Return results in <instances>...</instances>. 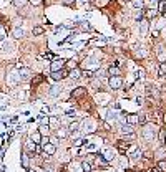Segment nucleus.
Wrapping results in <instances>:
<instances>
[{
    "instance_id": "obj_27",
    "label": "nucleus",
    "mask_w": 166,
    "mask_h": 172,
    "mask_svg": "<svg viewBox=\"0 0 166 172\" xmlns=\"http://www.w3.org/2000/svg\"><path fill=\"white\" fill-rule=\"evenodd\" d=\"M160 142H161V146L165 144V131H163V129L160 131Z\"/></svg>"
},
{
    "instance_id": "obj_13",
    "label": "nucleus",
    "mask_w": 166,
    "mask_h": 172,
    "mask_svg": "<svg viewBox=\"0 0 166 172\" xmlns=\"http://www.w3.org/2000/svg\"><path fill=\"white\" fill-rule=\"evenodd\" d=\"M161 15H166V0H160V8H158Z\"/></svg>"
},
{
    "instance_id": "obj_11",
    "label": "nucleus",
    "mask_w": 166,
    "mask_h": 172,
    "mask_svg": "<svg viewBox=\"0 0 166 172\" xmlns=\"http://www.w3.org/2000/svg\"><path fill=\"white\" fill-rule=\"evenodd\" d=\"M155 15H156V10H153V8H146V10H145V17L148 18V20L155 18Z\"/></svg>"
},
{
    "instance_id": "obj_29",
    "label": "nucleus",
    "mask_w": 166,
    "mask_h": 172,
    "mask_svg": "<svg viewBox=\"0 0 166 172\" xmlns=\"http://www.w3.org/2000/svg\"><path fill=\"white\" fill-rule=\"evenodd\" d=\"M67 66H68V68H73V70H75V68H77V61H68Z\"/></svg>"
},
{
    "instance_id": "obj_36",
    "label": "nucleus",
    "mask_w": 166,
    "mask_h": 172,
    "mask_svg": "<svg viewBox=\"0 0 166 172\" xmlns=\"http://www.w3.org/2000/svg\"><path fill=\"white\" fill-rule=\"evenodd\" d=\"M28 172H33V171H30V169H28Z\"/></svg>"
},
{
    "instance_id": "obj_35",
    "label": "nucleus",
    "mask_w": 166,
    "mask_h": 172,
    "mask_svg": "<svg viewBox=\"0 0 166 172\" xmlns=\"http://www.w3.org/2000/svg\"><path fill=\"white\" fill-rule=\"evenodd\" d=\"M148 172H160V171H158L156 167H151V169H150V171H148Z\"/></svg>"
},
{
    "instance_id": "obj_15",
    "label": "nucleus",
    "mask_w": 166,
    "mask_h": 172,
    "mask_svg": "<svg viewBox=\"0 0 166 172\" xmlns=\"http://www.w3.org/2000/svg\"><path fill=\"white\" fill-rule=\"evenodd\" d=\"M30 141H32V142H35V144H38V142L42 141V134L37 131L35 134H32V139H30Z\"/></svg>"
},
{
    "instance_id": "obj_3",
    "label": "nucleus",
    "mask_w": 166,
    "mask_h": 172,
    "mask_svg": "<svg viewBox=\"0 0 166 172\" xmlns=\"http://www.w3.org/2000/svg\"><path fill=\"white\" fill-rule=\"evenodd\" d=\"M116 147H118V151L121 152V154H126V149L130 147V142L126 141V139H121V141L116 142Z\"/></svg>"
},
{
    "instance_id": "obj_19",
    "label": "nucleus",
    "mask_w": 166,
    "mask_h": 172,
    "mask_svg": "<svg viewBox=\"0 0 166 172\" xmlns=\"http://www.w3.org/2000/svg\"><path fill=\"white\" fill-rule=\"evenodd\" d=\"M68 76H70V78H75V80H77V78H80V70H77V68H75V70L73 71H70V73H68Z\"/></svg>"
},
{
    "instance_id": "obj_18",
    "label": "nucleus",
    "mask_w": 166,
    "mask_h": 172,
    "mask_svg": "<svg viewBox=\"0 0 166 172\" xmlns=\"http://www.w3.org/2000/svg\"><path fill=\"white\" fill-rule=\"evenodd\" d=\"M160 172H166V161H160L158 162V167H156Z\"/></svg>"
},
{
    "instance_id": "obj_31",
    "label": "nucleus",
    "mask_w": 166,
    "mask_h": 172,
    "mask_svg": "<svg viewBox=\"0 0 166 172\" xmlns=\"http://www.w3.org/2000/svg\"><path fill=\"white\" fill-rule=\"evenodd\" d=\"M67 134H68V131H65V129H63V131H58V136L60 137H65Z\"/></svg>"
},
{
    "instance_id": "obj_16",
    "label": "nucleus",
    "mask_w": 166,
    "mask_h": 172,
    "mask_svg": "<svg viewBox=\"0 0 166 172\" xmlns=\"http://www.w3.org/2000/svg\"><path fill=\"white\" fill-rule=\"evenodd\" d=\"M22 164H23V167H25V169H28V156H27L25 151L22 152Z\"/></svg>"
},
{
    "instance_id": "obj_6",
    "label": "nucleus",
    "mask_w": 166,
    "mask_h": 172,
    "mask_svg": "<svg viewBox=\"0 0 166 172\" xmlns=\"http://www.w3.org/2000/svg\"><path fill=\"white\" fill-rule=\"evenodd\" d=\"M63 65H65V61H63V60H53L52 68H50V70H52V71H58V70H62V68H63Z\"/></svg>"
},
{
    "instance_id": "obj_12",
    "label": "nucleus",
    "mask_w": 166,
    "mask_h": 172,
    "mask_svg": "<svg viewBox=\"0 0 166 172\" xmlns=\"http://www.w3.org/2000/svg\"><path fill=\"white\" fill-rule=\"evenodd\" d=\"M133 5H135L136 10H143L145 8V2L143 0H133Z\"/></svg>"
},
{
    "instance_id": "obj_21",
    "label": "nucleus",
    "mask_w": 166,
    "mask_h": 172,
    "mask_svg": "<svg viewBox=\"0 0 166 172\" xmlns=\"http://www.w3.org/2000/svg\"><path fill=\"white\" fill-rule=\"evenodd\" d=\"M13 36H15V38H22V36H23V30H22V28H15V30H13Z\"/></svg>"
},
{
    "instance_id": "obj_10",
    "label": "nucleus",
    "mask_w": 166,
    "mask_h": 172,
    "mask_svg": "<svg viewBox=\"0 0 166 172\" xmlns=\"http://www.w3.org/2000/svg\"><path fill=\"white\" fill-rule=\"evenodd\" d=\"M108 75L110 76H120V68L118 66H110L108 68Z\"/></svg>"
},
{
    "instance_id": "obj_20",
    "label": "nucleus",
    "mask_w": 166,
    "mask_h": 172,
    "mask_svg": "<svg viewBox=\"0 0 166 172\" xmlns=\"http://www.w3.org/2000/svg\"><path fill=\"white\" fill-rule=\"evenodd\" d=\"M126 119H128V122H130V124H136V122H138V116H136V114H130Z\"/></svg>"
},
{
    "instance_id": "obj_34",
    "label": "nucleus",
    "mask_w": 166,
    "mask_h": 172,
    "mask_svg": "<svg viewBox=\"0 0 166 172\" xmlns=\"http://www.w3.org/2000/svg\"><path fill=\"white\" fill-rule=\"evenodd\" d=\"M30 3H33V5H37V3H40V0H28Z\"/></svg>"
},
{
    "instance_id": "obj_30",
    "label": "nucleus",
    "mask_w": 166,
    "mask_h": 172,
    "mask_svg": "<svg viewBox=\"0 0 166 172\" xmlns=\"http://www.w3.org/2000/svg\"><path fill=\"white\" fill-rule=\"evenodd\" d=\"M77 129H78V124H77V122H73V124H70V131H77Z\"/></svg>"
},
{
    "instance_id": "obj_23",
    "label": "nucleus",
    "mask_w": 166,
    "mask_h": 172,
    "mask_svg": "<svg viewBox=\"0 0 166 172\" xmlns=\"http://www.w3.org/2000/svg\"><path fill=\"white\" fill-rule=\"evenodd\" d=\"M38 132H40V134H43V136H45V134H48V126H45V124H43V126H40Z\"/></svg>"
},
{
    "instance_id": "obj_17",
    "label": "nucleus",
    "mask_w": 166,
    "mask_h": 172,
    "mask_svg": "<svg viewBox=\"0 0 166 172\" xmlns=\"http://www.w3.org/2000/svg\"><path fill=\"white\" fill-rule=\"evenodd\" d=\"M121 132H123V134H131L133 129H131L130 124H124V126H121Z\"/></svg>"
},
{
    "instance_id": "obj_33",
    "label": "nucleus",
    "mask_w": 166,
    "mask_h": 172,
    "mask_svg": "<svg viewBox=\"0 0 166 172\" xmlns=\"http://www.w3.org/2000/svg\"><path fill=\"white\" fill-rule=\"evenodd\" d=\"M58 91H62V89H60V88H53V89H52V94H57Z\"/></svg>"
},
{
    "instance_id": "obj_28",
    "label": "nucleus",
    "mask_w": 166,
    "mask_h": 172,
    "mask_svg": "<svg viewBox=\"0 0 166 172\" xmlns=\"http://www.w3.org/2000/svg\"><path fill=\"white\" fill-rule=\"evenodd\" d=\"M80 27H82L83 30H91V27H90L88 23H85V22H83V23H80Z\"/></svg>"
},
{
    "instance_id": "obj_2",
    "label": "nucleus",
    "mask_w": 166,
    "mask_h": 172,
    "mask_svg": "<svg viewBox=\"0 0 166 172\" xmlns=\"http://www.w3.org/2000/svg\"><path fill=\"white\" fill-rule=\"evenodd\" d=\"M121 85H123V80L120 76H110V88L111 89H118V88H121Z\"/></svg>"
},
{
    "instance_id": "obj_9",
    "label": "nucleus",
    "mask_w": 166,
    "mask_h": 172,
    "mask_svg": "<svg viewBox=\"0 0 166 172\" xmlns=\"http://www.w3.org/2000/svg\"><path fill=\"white\" fill-rule=\"evenodd\" d=\"M140 28H141V33L146 35L148 33V20H140Z\"/></svg>"
},
{
    "instance_id": "obj_32",
    "label": "nucleus",
    "mask_w": 166,
    "mask_h": 172,
    "mask_svg": "<svg viewBox=\"0 0 166 172\" xmlns=\"http://www.w3.org/2000/svg\"><path fill=\"white\" fill-rule=\"evenodd\" d=\"M83 76H87V78H91V76H93V73H91V71H85V73H83Z\"/></svg>"
},
{
    "instance_id": "obj_4",
    "label": "nucleus",
    "mask_w": 166,
    "mask_h": 172,
    "mask_svg": "<svg viewBox=\"0 0 166 172\" xmlns=\"http://www.w3.org/2000/svg\"><path fill=\"white\" fill-rule=\"evenodd\" d=\"M55 151H57L55 144H52V142H47V144H43V152H45L47 156H53V154H55Z\"/></svg>"
},
{
    "instance_id": "obj_8",
    "label": "nucleus",
    "mask_w": 166,
    "mask_h": 172,
    "mask_svg": "<svg viewBox=\"0 0 166 172\" xmlns=\"http://www.w3.org/2000/svg\"><path fill=\"white\" fill-rule=\"evenodd\" d=\"M131 159H133V161H138V159H141V157H143V151H141V149H135V151H133V154H131Z\"/></svg>"
},
{
    "instance_id": "obj_14",
    "label": "nucleus",
    "mask_w": 166,
    "mask_h": 172,
    "mask_svg": "<svg viewBox=\"0 0 166 172\" xmlns=\"http://www.w3.org/2000/svg\"><path fill=\"white\" fill-rule=\"evenodd\" d=\"M158 75H160V76H166V61H165V63H160V68H158Z\"/></svg>"
},
{
    "instance_id": "obj_7",
    "label": "nucleus",
    "mask_w": 166,
    "mask_h": 172,
    "mask_svg": "<svg viewBox=\"0 0 166 172\" xmlns=\"http://www.w3.org/2000/svg\"><path fill=\"white\" fill-rule=\"evenodd\" d=\"M95 159H96V164H98L100 167H108V161H106L101 154H96V156H95Z\"/></svg>"
},
{
    "instance_id": "obj_24",
    "label": "nucleus",
    "mask_w": 166,
    "mask_h": 172,
    "mask_svg": "<svg viewBox=\"0 0 166 172\" xmlns=\"http://www.w3.org/2000/svg\"><path fill=\"white\" fill-rule=\"evenodd\" d=\"M62 2L65 7H73V3H75V0H62Z\"/></svg>"
},
{
    "instance_id": "obj_25",
    "label": "nucleus",
    "mask_w": 166,
    "mask_h": 172,
    "mask_svg": "<svg viewBox=\"0 0 166 172\" xmlns=\"http://www.w3.org/2000/svg\"><path fill=\"white\" fill-rule=\"evenodd\" d=\"M43 80H45L43 76H37V78H35V80H33V81H32V83H33V86H35V85H38V83H42V81H43Z\"/></svg>"
},
{
    "instance_id": "obj_22",
    "label": "nucleus",
    "mask_w": 166,
    "mask_h": 172,
    "mask_svg": "<svg viewBox=\"0 0 166 172\" xmlns=\"http://www.w3.org/2000/svg\"><path fill=\"white\" fill-rule=\"evenodd\" d=\"M32 33L38 36V35H42V33H43V28H42V27H35V28L32 30Z\"/></svg>"
},
{
    "instance_id": "obj_5",
    "label": "nucleus",
    "mask_w": 166,
    "mask_h": 172,
    "mask_svg": "<svg viewBox=\"0 0 166 172\" xmlns=\"http://www.w3.org/2000/svg\"><path fill=\"white\" fill-rule=\"evenodd\" d=\"M85 93H87V89H85L83 86H78V88H75V89L72 91V98L73 99H78V98H82Z\"/></svg>"
},
{
    "instance_id": "obj_1",
    "label": "nucleus",
    "mask_w": 166,
    "mask_h": 172,
    "mask_svg": "<svg viewBox=\"0 0 166 172\" xmlns=\"http://www.w3.org/2000/svg\"><path fill=\"white\" fill-rule=\"evenodd\" d=\"M67 76H68V70H65V68H62V70H58V71H52V78L55 81L65 80Z\"/></svg>"
},
{
    "instance_id": "obj_26",
    "label": "nucleus",
    "mask_w": 166,
    "mask_h": 172,
    "mask_svg": "<svg viewBox=\"0 0 166 172\" xmlns=\"http://www.w3.org/2000/svg\"><path fill=\"white\" fill-rule=\"evenodd\" d=\"M83 169H85L87 172H90V171H91V166H90V162H87V161L83 162Z\"/></svg>"
}]
</instances>
